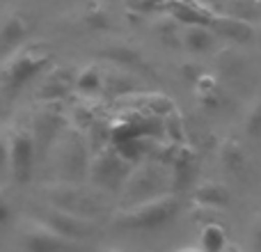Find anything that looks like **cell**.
<instances>
[{"label":"cell","mask_w":261,"mask_h":252,"mask_svg":"<svg viewBox=\"0 0 261 252\" xmlns=\"http://www.w3.org/2000/svg\"><path fill=\"white\" fill-rule=\"evenodd\" d=\"M50 58H53V53L44 41L21 44L18 48L12 51V55L0 67V90L7 96L16 94L30 81H35V76L44 73V69L50 64Z\"/></svg>","instance_id":"cell-1"},{"label":"cell","mask_w":261,"mask_h":252,"mask_svg":"<svg viewBox=\"0 0 261 252\" xmlns=\"http://www.w3.org/2000/svg\"><path fill=\"white\" fill-rule=\"evenodd\" d=\"M179 211V199L176 195L161 193L147 199H138L130 207L115 213L113 222L122 230H158L167 225Z\"/></svg>","instance_id":"cell-2"},{"label":"cell","mask_w":261,"mask_h":252,"mask_svg":"<svg viewBox=\"0 0 261 252\" xmlns=\"http://www.w3.org/2000/svg\"><path fill=\"white\" fill-rule=\"evenodd\" d=\"M9 142V172H12L16 184H28L35 174V161H37V144L35 135L30 129L14 126L7 133Z\"/></svg>","instance_id":"cell-3"},{"label":"cell","mask_w":261,"mask_h":252,"mask_svg":"<svg viewBox=\"0 0 261 252\" xmlns=\"http://www.w3.org/2000/svg\"><path fill=\"white\" fill-rule=\"evenodd\" d=\"M21 241L28 252H71L81 245L53 230L46 220H28L21 230Z\"/></svg>","instance_id":"cell-4"},{"label":"cell","mask_w":261,"mask_h":252,"mask_svg":"<svg viewBox=\"0 0 261 252\" xmlns=\"http://www.w3.org/2000/svg\"><path fill=\"white\" fill-rule=\"evenodd\" d=\"M46 222H48L53 230H58L60 234H64L71 241H78V243H81L83 239H87L90 234H94V230H96L94 220H90V218L81 216V213H76V211L62 209V207L48 209V211H46Z\"/></svg>","instance_id":"cell-5"},{"label":"cell","mask_w":261,"mask_h":252,"mask_svg":"<svg viewBox=\"0 0 261 252\" xmlns=\"http://www.w3.org/2000/svg\"><path fill=\"white\" fill-rule=\"evenodd\" d=\"M28 30H30V26H28V21L21 14L14 12L9 16H5L3 23H0V51L18 48L23 44V39H25Z\"/></svg>","instance_id":"cell-6"},{"label":"cell","mask_w":261,"mask_h":252,"mask_svg":"<svg viewBox=\"0 0 261 252\" xmlns=\"http://www.w3.org/2000/svg\"><path fill=\"white\" fill-rule=\"evenodd\" d=\"M124 161L126 158L115 154H103L101 158H96L94 163V179L99 181L101 186H115L119 179L124 177Z\"/></svg>","instance_id":"cell-7"},{"label":"cell","mask_w":261,"mask_h":252,"mask_svg":"<svg viewBox=\"0 0 261 252\" xmlns=\"http://www.w3.org/2000/svg\"><path fill=\"white\" fill-rule=\"evenodd\" d=\"M195 204L204 209H222L229 204V190L225 188L218 181H206V184H199L193 193Z\"/></svg>","instance_id":"cell-8"},{"label":"cell","mask_w":261,"mask_h":252,"mask_svg":"<svg viewBox=\"0 0 261 252\" xmlns=\"http://www.w3.org/2000/svg\"><path fill=\"white\" fill-rule=\"evenodd\" d=\"M218 154H220V163L227 167V172H231V174L245 172V167H248V156H245V152H243L239 140H234V138L222 140L220 152Z\"/></svg>","instance_id":"cell-9"},{"label":"cell","mask_w":261,"mask_h":252,"mask_svg":"<svg viewBox=\"0 0 261 252\" xmlns=\"http://www.w3.org/2000/svg\"><path fill=\"white\" fill-rule=\"evenodd\" d=\"M103 85H106V78H103V73H101V69L94 67V64L83 67L81 71L76 73V78H73V90L83 96L99 94V92L103 90Z\"/></svg>","instance_id":"cell-10"},{"label":"cell","mask_w":261,"mask_h":252,"mask_svg":"<svg viewBox=\"0 0 261 252\" xmlns=\"http://www.w3.org/2000/svg\"><path fill=\"white\" fill-rule=\"evenodd\" d=\"M213 32L208 30V26H186L184 30V46L190 53H206L213 48Z\"/></svg>","instance_id":"cell-11"},{"label":"cell","mask_w":261,"mask_h":252,"mask_svg":"<svg viewBox=\"0 0 261 252\" xmlns=\"http://www.w3.org/2000/svg\"><path fill=\"white\" fill-rule=\"evenodd\" d=\"M199 243H202L204 252H222L229 245L225 227L218 225V222H206L202 227V234H199Z\"/></svg>","instance_id":"cell-12"},{"label":"cell","mask_w":261,"mask_h":252,"mask_svg":"<svg viewBox=\"0 0 261 252\" xmlns=\"http://www.w3.org/2000/svg\"><path fill=\"white\" fill-rule=\"evenodd\" d=\"M216 28L227 35L234 41H250L254 37V28L248 21H241V18H216Z\"/></svg>","instance_id":"cell-13"},{"label":"cell","mask_w":261,"mask_h":252,"mask_svg":"<svg viewBox=\"0 0 261 252\" xmlns=\"http://www.w3.org/2000/svg\"><path fill=\"white\" fill-rule=\"evenodd\" d=\"M172 14H174L176 21L186 23V26H211V23H216V18H213L211 14L206 16L202 9L190 7L188 3H176L174 9H172Z\"/></svg>","instance_id":"cell-14"},{"label":"cell","mask_w":261,"mask_h":252,"mask_svg":"<svg viewBox=\"0 0 261 252\" xmlns=\"http://www.w3.org/2000/svg\"><path fill=\"white\" fill-rule=\"evenodd\" d=\"M71 87V78L64 76V69H55L50 73V78H46V83L41 85V94L46 99H53V96H64Z\"/></svg>","instance_id":"cell-15"},{"label":"cell","mask_w":261,"mask_h":252,"mask_svg":"<svg viewBox=\"0 0 261 252\" xmlns=\"http://www.w3.org/2000/svg\"><path fill=\"white\" fill-rule=\"evenodd\" d=\"M243 129L250 138H261V96H257L248 106L245 117H243Z\"/></svg>","instance_id":"cell-16"},{"label":"cell","mask_w":261,"mask_h":252,"mask_svg":"<svg viewBox=\"0 0 261 252\" xmlns=\"http://www.w3.org/2000/svg\"><path fill=\"white\" fill-rule=\"evenodd\" d=\"M218 64H220L222 73H227V76H239L241 69H243V60H241L239 55H234L231 51H225V53H220V58H218Z\"/></svg>","instance_id":"cell-17"},{"label":"cell","mask_w":261,"mask_h":252,"mask_svg":"<svg viewBox=\"0 0 261 252\" xmlns=\"http://www.w3.org/2000/svg\"><path fill=\"white\" fill-rule=\"evenodd\" d=\"M248 239H250V245H252L254 252H261V216H257L250 225V232H248Z\"/></svg>","instance_id":"cell-18"},{"label":"cell","mask_w":261,"mask_h":252,"mask_svg":"<svg viewBox=\"0 0 261 252\" xmlns=\"http://www.w3.org/2000/svg\"><path fill=\"white\" fill-rule=\"evenodd\" d=\"M12 220V204H9V197L3 188H0V225H7Z\"/></svg>","instance_id":"cell-19"},{"label":"cell","mask_w":261,"mask_h":252,"mask_svg":"<svg viewBox=\"0 0 261 252\" xmlns=\"http://www.w3.org/2000/svg\"><path fill=\"white\" fill-rule=\"evenodd\" d=\"M9 163V142L7 133H0V170H5Z\"/></svg>","instance_id":"cell-20"},{"label":"cell","mask_w":261,"mask_h":252,"mask_svg":"<svg viewBox=\"0 0 261 252\" xmlns=\"http://www.w3.org/2000/svg\"><path fill=\"white\" fill-rule=\"evenodd\" d=\"M179 252H197V250H190V248H186V250H179Z\"/></svg>","instance_id":"cell-21"},{"label":"cell","mask_w":261,"mask_h":252,"mask_svg":"<svg viewBox=\"0 0 261 252\" xmlns=\"http://www.w3.org/2000/svg\"><path fill=\"white\" fill-rule=\"evenodd\" d=\"M259 41H261V26H259Z\"/></svg>","instance_id":"cell-22"}]
</instances>
